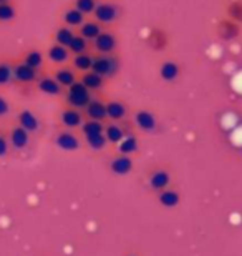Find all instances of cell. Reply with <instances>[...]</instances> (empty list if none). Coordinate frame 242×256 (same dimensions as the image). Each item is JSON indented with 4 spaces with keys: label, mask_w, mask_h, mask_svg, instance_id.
Instances as JSON below:
<instances>
[{
    "label": "cell",
    "mask_w": 242,
    "mask_h": 256,
    "mask_svg": "<svg viewBox=\"0 0 242 256\" xmlns=\"http://www.w3.org/2000/svg\"><path fill=\"white\" fill-rule=\"evenodd\" d=\"M60 120L65 128H78L83 125V115L80 114V110L76 108H65L60 114Z\"/></svg>",
    "instance_id": "11"
},
{
    "label": "cell",
    "mask_w": 242,
    "mask_h": 256,
    "mask_svg": "<svg viewBox=\"0 0 242 256\" xmlns=\"http://www.w3.org/2000/svg\"><path fill=\"white\" fill-rule=\"evenodd\" d=\"M18 125L25 128L28 133H33V132H37L38 130V126H40V122L37 118V115L33 114V112H30V110H22L18 114Z\"/></svg>",
    "instance_id": "16"
},
{
    "label": "cell",
    "mask_w": 242,
    "mask_h": 256,
    "mask_svg": "<svg viewBox=\"0 0 242 256\" xmlns=\"http://www.w3.org/2000/svg\"><path fill=\"white\" fill-rule=\"evenodd\" d=\"M135 122L138 128L143 132L151 133L156 130V118H154V115L148 110H138L135 114Z\"/></svg>",
    "instance_id": "12"
},
{
    "label": "cell",
    "mask_w": 242,
    "mask_h": 256,
    "mask_svg": "<svg viewBox=\"0 0 242 256\" xmlns=\"http://www.w3.org/2000/svg\"><path fill=\"white\" fill-rule=\"evenodd\" d=\"M146 45L153 52H164L169 45V35L164 28L161 27H153L148 32L146 37Z\"/></svg>",
    "instance_id": "4"
},
{
    "label": "cell",
    "mask_w": 242,
    "mask_h": 256,
    "mask_svg": "<svg viewBox=\"0 0 242 256\" xmlns=\"http://www.w3.org/2000/svg\"><path fill=\"white\" fill-rule=\"evenodd\" d=\"M118 152L120 155H133V153L138 152V138L133 136V135H128L125 136L123 140L118 143Z\"/></svg>",
    "instance_id": "25"
},
{
    "label": "cell",
    "mask_w": 242,
    "mask_h": 256,
    "mask_svg": "<svg viewBox=\"0 0 242 256\" xmlns=\"http://www.w3.org/2000/svg\"><path fill=\"white\" fill-rule=\"evenodd\" d=\"M130 256H135V254H130Z\"/></svg>",
    "instance_id": "40"
},
{
    "label": "cell",
    "mask_w": 242,
    "mask_h": 256,
    "mask_svg": "<svg viewBox=\"0 0 242 256\" xmlns=\"http://www.w3.org/2000/svg\"><path fill=\"white\" fill-rule=\"evenodd\" d=\"M86 138V145H88L91 150H95V152H100L103 150V148L106 146V136H105V133H98V135H91V136H85Z\"/></svg>",
    "instance_id": "32"
},
{
    "label": "cell",
    "mask_w": 242,
    "mask_h": 256,
    "mask_svg": "<svg viewBox=\"0 0 242 256\" xmlns=\"http://www.w3.org/2000/svg\"><path fill=\"white\" fill-rule=\"evenodd\" d=\"M55 145L63 152H76L81 143L78 140V136L73 135V133L68 130H65V132H60L58 135L55 136Z\"/></svg>",
    "instance_id": "7"
},
{
    "label": "cell",
    "mask_w": 242,
    "mask_h": 256,
    "mask_svg": "<svg viewBox=\"0 0 242 256\" xmlns=\"http://www.w3.org/2000/svg\"><path fill=\"white\" fill-rule=\"evenodd\" d=\"M179 65L174 60H164L159 66V76L164 82H174L179 76Z\"/></svg>",
    "instance_id": "19"
},
{
    "label": "cell",
    "mask_w": 242,
    "mask_h": 256,
    "mask_svg": "<svg viewBox=\"0 0 242 256\" xmlns=\"http://www.w3.org/2000/svg\"><path fill=\"white\" fill-rule=\"evenodd\" d=\"M8 152V142L3 135H0V156H5Z\"/></svg>",
    "instance_id": "37"
},
{
    "label": "cell",
    "mask_w": 242,
    "mask_h": 256,
    "mask_svg": "<svg viewBox=\"0 0 242 256\" xmlns=\"http://www.w3.org/2000/svg\"><path fill=\"white\" fill-rule=\"evenodd\" d=\"M118 40L113 32H106V30H101V34L93 40V47L98 54L101 55H111L115 52Z\"/></svg>",
    "instance_id": "6"
},
{
    "label": "cell",
    "mask_w": 242,
    "mask_h": 256,
    "mask_svg": "<svg viewBox=\"0 0 242 256\" xmlns=\"http://www.w3.org/2000/svg\"><path fill=\"white\" fill-rule=\"evenodd\" d=\"M10 106H8V102L3 98V96H0V116H5L8 114Z\"/></svg>",
    "instance_id": "38"
},
{
    "label": "cell",
    "mask_w": 242,
    "mask_h": 256,
    "mask_svg": "<svg viewBox=\"0 0 242 256\" xmlns=\"http://www.w3.org/2000/svg\"><path fill=\"white\" fill-rule=\"evenodd\" d=\"M91 102V92L86 88V86L81 84V82H75L73 85L68 86V92H66V104H68L71 108H86Z\"/></svg>",
    "instance_id": "1"
},
{
    "label": "cell",
    "mask_w": 242,
    "mask_h": 256,
    "mask_svg": "<svg viewBox=\"0 0 242 256\" xmlns=\"http://www.w3.org/2000/svg\"><path fill=\"white\" fill-rule=\"evenodd\" d=\"M28 142H30V133L22 128L20 125L13 126L12 132H10V143L15 150H23L25 146H28Z\"/></svg>",
    "instance_id": "13"
},
{
    "label": "cell",
    "mask_w": 242,
    "mask_h": 256,
    "mask_svg": "<svg viewBox=\"0 0 242 256\" xmlns=\"http://www.w3.org/2000/svg\"><path fill=\"white\" fill-rule=\"evenodd\" d=\"M91 70L95 74L101 75L103 78H111L115 76L118 72V60L111 55H96L93 57V65H91Z\"/></svg>",
    "instance_id": "2"
},
{
    "label": "cell",
    "mask_w": 242,
    "mask_h": 256,
    "mask_svg": "<svg viewBox=\"0 0 242 256\" xmlns=\"http://www.w3.org/2000/svg\"><path fill=\"white\" fill-rule=\"evenodd\" d=\"M75 37V34L71 32V28L70 27H60L58 30L55 32L53 35V38H55V44H58V45H63V47L68 48V45L71 44V40H73Z\"/></svg>",
    "instance_id": "29"
},
{
    "label": "cell",
    "mask_w": 242,
    "mask_h": 256,
    "mask_svg": "<svg viewBox=\"0 0 242 256\" xmlns=\"http://www.w3.org/2000/svg\"><path fill=\"white\" fill-rule=\"evenodd\" d=\"M22 62L25 65H28L30 68H33V70H40L43 66V54L40 52V50H28L27 54L23 55V60Z\"/></svg>",
    "instance_id": "23"
},
{
    "label": "cell",
    "mask_w": 242,
    "mask_h": 256,
    "mask_svg": "<svg viewBox=\"0 0 242 256\" xmlns=\"http://www.w3.org/2000/svg\"><path fill=\"white\" fill-rule=\"evenodd\" d=\"M13 80V66L7 62H0V85H7Z\"/></svg>",
    "instance_id": "34"
},
{
    "label": "cell",
    "mask_w": 242,
    "mask_h": 256,
    "mask_svg": "<svg viewBox=\"0 0 242 256\" xmlns=\"http://www.w3.org/2000/svg\"><path fill=\"white\" fill-rule=\"evenodd\" d=\"M5 2H8V0H0V4H5Z\"/></svg>",
    "instance_id": "39"
},
{
    "label": "cell",
    "mask_w": 242,
    "mask_h": 256,
    "mask_svg": "<svg viewBox=\"0 0 242 256\" xmlns=\"http://www.w3.org/2000/svg\"><path fill=\"white\" fill-rule=\"evenodd\" d=\"M13 80L20 82V84H32V82L38 80V70L30 68L28 65L20 62L13 65Z\"/></svg>",
    "instance_id": "8"
},
{
    "label": "cell",
    "mask_w": 242,
    "mask_h": 256,
    "mask_svg": "<svg viewBox=\"0 0 242 256\" xmlns=\"http://www.w3.org/2000/svg\"><path fill=\"white\" fill-rule=\"evenodd\" d=\"M47 57L48 60L53 65H63L68 62L70 58V50L63 47V45H58V44H51L48 47V52H47Z\"/></svg>",
    "instance_id": "10"
},
{
    "label": "cell",
    "mask_w": 242,
    "mask_h": 256,
    "mask_svg": "<svg viewBox=\"0 0 242 256\" xmlns=\"http://www.w3.org/2000/svg\"><path fill=\"white\" fill-rule=\"evenodd\" d=\"M81 84H83L86 88H88L90 92H95V90H100L103 85H105V78H103L101 75L95 74L93 70L90 72H85L83 75H81Z\"/></svg>",
    "instance_id": "20"
},
{
    "label": "cell",
    "mask_w": 242,
    "mask_h": 256,
    "mask_svg": "<svg viewBox=\"0 0 242 256\" xmlns=\"http://www.w3.org/2000/svg\"><path fill=\"white\" fill-rule=\"evenodd\" d=\"M105 136L108 143H113V145H118L123 138H125V132H123V128L116 124H111V125H106L105 126Z\"/></svg>",
    "instance_id": "27"
},
{
    "label": "cell",
    "mask_w": 242,
    "mask_h": 256,
    "mask_svg": "<svg viewBox=\"0 0 242 256\" xmlns=\"http://www.w3.org/2000/svg\"><path fill=\"white\" fill-rule=\"evenodd\" d=\"M110 170L115 173V175H128L131 170H133V160L131 156L128 155H120L116 158H113L111 163H110Z\"/></svg>",
    "instance_id": "14"
},
{
    "label": "cell",
    "mask_w": 242,
    "mask_h": 256,
    "mask_svg": "<svg viewBox=\"0 0 242 256\" xmlns=\"http://www.w3.org/2000/svg\"><path fill=\"white\" fill-rule=\"evenodd\" d=\"M86 48H88V40H85L81 35H75L73 40H71V44L68 45L70 54H75V55L85 54Z\"/></svg>",
    "instance_id": "33"
},
{
    "label": "cell",
    "mask_w": 242,
    "mask_h": 256,
    "mask_svg": "<svg viewBox=\"0 0 242 256\" xmlns=\"http://www.w3.org/2000/svg\"><path fill=\"white\" fill-rule=\"evenodd\" d=\"M106 115L113 122H120L126 116V106L118 100H111L106 104Z\"/></svg>",
    "instance_id": "22"
},
{
    "label": "cell",
    "mask_w": 242,
    "mask_h": 256,
    "mask_svg": "<svg viewBox=\"0 0 242 256\" xmlns=\"http://www.w3.org/2000/svg\"><path fill=\"white\" fill-rule=\"evenodd\" d=\"M216 35H218L219 40L223 42H234L241 37V25L234 20H231L228 17L218 20V25H216Z\"/></svg>",
    "instance_id": "3"
},
{
    "label": "cell",
    "mask_w": 242,
    "mask_h": 256,
    "mask_svg": "<svg viewBox=\"0 0 242 256\" xmlns=\"http://www.w3.org/2000/svg\"><path fill=\"white\" fill-rule=\"evenodd\" d=\"M226 17L242 25V0H231L226 5Z\"/></svg>",
    "instance_id": "26"
},
{
    "label": "cell",
    "mask_w": 242,
    "mask_h": 256,
    "mask_svg": "<svg viewBox=\"0 0 242 256\" xmlns=\"http://www.w3.org/2000/svg\"><path fill=\"white\" fill-rule=\"evenodd\" d=\"M91 65H93V57L88 54H78V55H75L73 57V66L76 70H80V72H90L91 70Z\"/></svg>",
    "instance_id": "30"
},
{
    "label": "cell",
    "mask_w": 242,
    "mask_h": 256,
    "mask_svg": "<svg viewBox=\"0 0 242 256\" xmlns=\"http://www.w3.org/2000/svg\"><path fill=\"white\" fill-rule=\"evenodd\" d=\"M63 22L66 27H80L85 22V15L80 12L78 8L71 7L63 14Z\"/></svg>",
    "instance_id": "24"
},
{
    "label": "cell",
    "mask_w": 242,
    "mask_h": 256,
    "mask_svg": "<svg viewBox=\"0 0 242 256\" xmlns=\"http://www.w3.org/2000/svg\"><path fill=\"white\" fill-rule=\"evenodd\" d=\"M15 7L12 4L5 2V4H0V22H10V20L15 18Z\"/></svg>",
    "instance_id": "35"
},
{
    "label": "cell",
    "mask_w": 242,
    "mask_h": 256,
    "mask_svg": "<svg viewBox=\"0 0 242 256\" xmlns=\"http://www.w3.org/2000/svg\"><path fill=\"white\" fill-rule=\"evenodd\" d=\"M101 34V25L96 22V20H85L83 24L80 25V32H78V35H81L85 40H93L98 37V35Z\"/></svg>",
    "instance_id": "18"
},
{
    "label": "cell",
    "mask_w": 242,
    "mask_h": 256,
    "mask_svg": "<svg viewBox=\"0 0 242 256\" xmlns=\"http://www.w3.org/2000/svg\"><path fill=\"white\" fill-rule=\"evenodd\" d=\"M169 183H171V176H169V173L164 170H156L151 176H149V186L156 192L166 190Z\"/></svg>",
    "instance_id": "17"
},
{
    "label": "cell",
    "mask_w": 242,
    "mask_h": 256,
    "mask_svg": "<svg viewBox=\"0 0 242 256\" xmlns=\"http://www.w3.org/2000/svg\"><path fill=\"white\" fill-rule=\"evenodd\" d=\"M93 15L98 24H113L120 15V8L113 2H100L96 4Z\"/></svg>",
    "instance_id": "5"
},
{
    "label": "cell",
    "mask_w": 242,
    "mask_h": 256,
    "mask_svg": "<svg viewBox=\"0 0 242 256\" xmlns=\"http://www.w3.org/2000/svg\"><path fill=\"white\" fill-rule=\"evenodd\" d=\"M86 116L88 120H95V122H103L105 118H108L106 115V104H103L101 100L98 98H91V102L86 105Z\"/></svg>",
    "instance_id": "9"
},
{
    "label": "cell",
    "mask_w": 242,
    "mask_h": 256,
    "mask_svg": "<svg viewBox=\"0 0 242 256\" xmlns=\"http://www.w3.org/2000/svg\"><path fill=\"white\" fill-rule=\"evenodd\" d=\"M96 4V0H75V8H78L83 15H88L95 12Z\"/></svg>",
    "instance_id": "36"
},
{
    "label": "cell",
    "mask_w": 242,
    "mask_h": 256,
    "mask_svg": "<svg viewBox=\"0 0 242 256\" xmlns=\"http://www.w3.org/2000/svg\"><path fill=\"white\" fill-rule=\"evenodd\" d=\"M53 78L58 82L61 86L68 88L70 85H73L75 82H76V75H75L73 70L68 68V66H61V68L53 72Z\"/></svg>",
    "instance_id": "21"
},
{
    "label": "cell",
    "mask_w": 242,
    "mask_h": 256,
    "mask_svg": "<svg viewBox=\"0 0 242 256\" xmlns=\"http://www.w3.org/2000/svg\"><path fill=\"white\" fill-rule=\"evenodd\" d=\"M37 88L38 92H42L45 95H60L63 86H61L53 76H42V78L37 82Z\"/></svg>",
    "instance_id": "15"
},
{
    "label": "cell",
    "mask_w": 242,
    "mask_h": 256,
    "mask_svg": "<svg viewBox=\"0 0 242 256\" xmlns=\"http://www.w3.org/2000/svg\"><path fill=\"white\" fill-rule=\"evenodd\" d=\"M158 200L164 208H174L179 203V193L174 190H163L159 192Z\"/></svg>",
    "instance_id": "28"
},
{
    "label": "cell",
    "mask_w": 242,
    "mask_h": 256,
    "mask_svg": "<svg viewBox=\"0 0 242 256\" xmlns=\"http://www.w3.org/2000/svg\"><path fill=\"white\" fill-rule=\"evenodd\" d=\"M81 132H83L85 136L98 135V133H105V125H103L101 122L88 120V122H83V125H81Z\"/></svg>",
    "instance_id": "31"
}]
</instances>
